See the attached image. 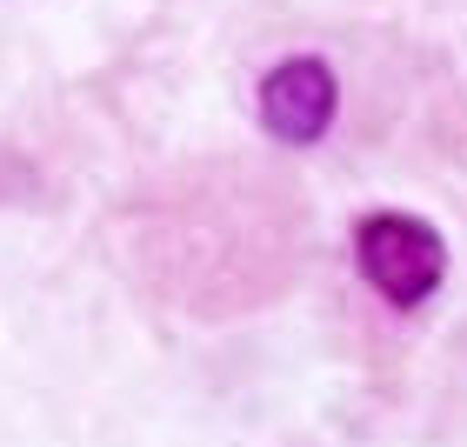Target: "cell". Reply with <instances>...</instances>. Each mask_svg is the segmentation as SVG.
<instances>
[{"mask_svg":"<svg viewBox=\"0 0 467 447\" xmlns=\"http://www.w3.org/2000/svg\"><path fill=\"white\" fill-rule=\"evenodd\" d=\"M354 261L374 294H388L394 307H420L441 287V274H448V247L414 214H368L354 234Z\"/></svg>","mask_w":467,"mask_h":447,"instance_id":"1","label":"cell"},{"mask_svg":"<svg viewBox=\"0 0 467 447\" xmlns=\"http://www.w3.org/2000/svg\"><path fill=\"white\" fill-rule=\"evenodd\" d=\"M334 74H327V60H281L267 80H261V120H267V134L274 140H287V147H307V140H321L327 134V120H334Z\"/></svg>","mask_w":467,"mask_h":447,"instance_id":"2","label":"cell"}]
</instances>
